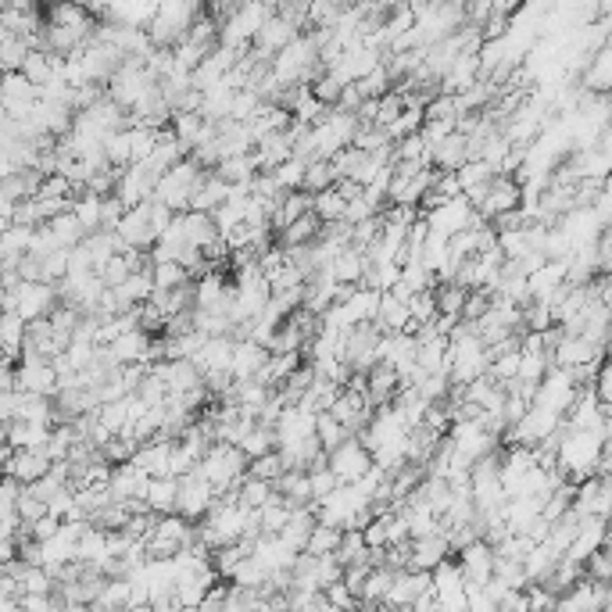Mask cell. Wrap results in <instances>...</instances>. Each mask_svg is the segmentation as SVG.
Segmentation results:
<instances>
[{
  "label": "cell",
  "instance_id": "cell-18",
  "mask_svg": "<svg viewBox=\"0 0 612 612\" xmlns=\"http://www.w3.org/2000/svg\"><path fill=\"white\" fill-rule=\"evenodd\" d=\"M4 469H8V476H15L22 487H33L36 480H43V476L51 473L54 462L47 451H15V459L4 462Z\"/></svg>",
  "mask_w": 612,
  "mask_h": 612
},
{
  "label": "cell",
  "instance_id": "cell-5",
  "mask_svg": "<svg viewBox=\"0 0 612 612\" xmlns=\"http://www.w3.org/2000/svg\"><path fill=\"white\" fill-rule=\"evenodd\" d=\"M219 505V491H215L204 476L190 473L179 480V505H176V516L190 519V523H204L208 512Z\"/></svg>",
  "mask_w": 612,
  "mask_h": 612
},
{
  "label": "cell",
  "instance_id": "cell-8",
  "mask_svg": "<svg viewBox=\"0 0 612 612\" xmlns=\"http://www.w3.org/2000/svg\"><path fill=\"white\" fill-rule=\"evenodd\" d=\"M519 201H523V187H519L512 176H494L491 187H487V197L476 204V212L484 215L487 222H498L505 215L519 212Z\"/></svg>",
  "mask_w": 612,
  "mask_h": 612
},
{
  "label": "cell",
  "instance_id": "cell-29",
  "mask_svg": "<svg viewBox=\"0 0 612 612\" xmlns=\"http://www.w3.org/2000/svg\"><path fill=\"white\" fill-rule=\"evenodd\" d=\"M0 104H40V86L29 83L22 72H4Z\"/></svg>",
  "mask_w": 612,
  "mask_h": 612
},
{
  "label": "cell",
  "instance_id": "cell-14",
  "mask_svg": "<svg viewBox=\"0 0 612 612\" xmlns=\"http://www.w3.org/2000/svg\"><path fill=\"white\" fill-rule=\"evenodd\" d=\"M426 591H434V577H430V573L405 570V573H398V580H394L391 595H387L383 609H391V612L412 609V605H416V598L426 595Z\"/></svg>",
  "mask_w": 612,
  "mask_h": 612
},
{
  "label": "cell",
  "instance_id": "cell-35",
  "mask_svg": "<svg viewBox=\"0 0 612 612\" xmlns=\"http://www.w3.org/2000/svg\"><path fill=\"white\" fill-rule=\"evenodd\" d=\"M315 215L323 219V226H330V222H344V215H348V197L340 194L337 187L315 194Z\"/></svg>",
  "mask_w": 612,
  "mask_h": 612
},
{
  "label": "cell",
  "instance_id": "cell-36",
  "mask_svg": "<svg viewBox=\"0 0 612 612\" xmlns=\"http://www.w3.org/2000/svg\"><path fill=\"white\" fill-rule=\"evenodd\" d=\"M401 283H405L412 294H423V290H437V272L416 258V262H405L401 265Z\"/></svg>",
  "mask_w": 612,
  "mask_h": 612
},
{
  "label": "cell",
  "instance_id": "cell-10",
  "mask_svg": "<svg viewBox=\"0 0 612 612\" xmlns=\"http://www.w3.org/2000/svg\"><path fill=\"white\" fill-rule=\"evenodd\" d=\"M115 233H119L122 244H126L129 251H144V255H151L154 244L162 240V233L154 230V222H151V201L133 208V212H126V219L119 222V230Z\"/></svg>",
  "mask_w": 612,
  "mask_h": 612
},
{
  "label": "cell",
  "instance_id": "cell-2",
  "mask_svg": "<svg viewBox=\"0 0 612 612\" xmlns=\"http://www.w3.org/2000/svg\"><path fill=\"white\" fill-rule=\"evenodd\" d=\"M247 469H251V459H247L237 444H212V451L197 466V476H204L222 498V494L240 491V484L247 480Z\"/></svg>",
  "mask_w": 612,
  "mask_h": 612
},
{
  "label": "cell",
  "instance_id": "cell-53",
  "mask_svg": "<svg viewBox=\"0 0 612 612\" xmlns=\"http://www.w3.org/2000/svg\"><path fill=\"white\" fill-rule=\"evenodd\" d=\"M412 612H441V598H437L434 591H426V595H419V598H416Z\"/></svg>",
  "mask_w": 612,
  "mask_h": 612
},
{
  "label": "cell",
  "instance_id": "cell-37",
  "mask_svg": "<svg viewBox=\"0 0 612 612\" xmlns=\"http://www.w3.org/2000/svg\"><path fill=\"white\" fill-rule=\"evenodd\" d=\"M240 451H244L251 462L265 459V455H272V451H280V444H276V430H269V426H255V430L240 441Z\"/></svg>",
  "mask_w": 612,
  "mask_h": 612
},
{
  "label": "cell",
  "instance_id": "cell-56",
  "mask_svg": "<svg viewBox=\"0 0 612 612\" xmlns=\"http://www.w3.org/2000/svg\"><path fill=\"white\" fill-rule=\"evenodd\" d=\"M609 484H612V473H609Z\"/></svg>",
  "mask_w": 612,
  "mask_h": 612
},
{
  "label": "cell",
  "instance_id": "cell-42",
  "mask_svg": "<svg viewBox=\"0 0 612 612\" xmlns=\"http://www.w3.org/2000/svg\"><path fill=\"white\" fill-rule=\"evenodd\" d=\"M466 301H469V290L459 287V283H441V287H437V308H441V315L462 319Z\"/></svg>",
  "mask_w": 612,
  "mask_h": 612
},
{
  "label": "cell",
  "instance_id": "cell-4",
  "mask_svg": "<svg viewBox=\"0 0 612 612\" xmlns=\"http://www.w3.org/2000/svg\"><path fill=\"white\" fill-rule=\"evenodd\" d=\"M15 380H18V391L36 394V398H58L61 391V376L54 369L51 358L43 355H22L15 366Z\"/></svg>",
  "mask_w": 612,
  "mask_h": 612
},
{
  "label": "cell",
  "instance_id": "cell-44",
  "mask_svg": "<svg viewBox=\"0 0 612 612\" xmlns=\"http://www.w3.org/2000/svg\"><path fill=\"white\" fill-rule=\"evenodd\" d=\"M265 101L255 94V90H240L237 97H233V111H230V122H244V126H251V122L262 115Z\"/></svg>",
  "mask_w": 612,
  "mask_h": 612
},
{
  "label": "cell",
  "instance_id": "cell-43",
  "mask_svg": "<svg viewBox=\"0 0 612 612\" xmlns=\"http://www.w3.org/2000/svg\"><path fill=\"white\" fill-rule=\"evenodd\" d=\"M455 176H459V183H462V194H469V190H476V187H487V183H491L498 172H494L491 165L484 162V158H473V162L462 165Z\"/></svg>",
  "mask_w": 612,
  "mask_h": 612
},
{
  "label": "cell",
  "instance_id": "cell-24",
  "mask_svg": "<svg viewBox=\"0 0 612 612\" xmlns=\"http://www.w3.org/2000/svg\"><path fill=\"white\" fill-rule=\"evenodd\" d=\"M179 505V476H162V480H151V491H147V509L154 516H176Z\"/></svg>",
  "mask_w": 612,
  "mask_h": 612
},
{
  "label": "cell",
  "instance_id": "cell-50",
  "mask_svg": "<svg viewBox=\"0 0 612 612\" xmlns=\"http://www.w3.org/2000/svg\"><path fill=\"white\" fill-rule=\"evenodd\" d=\"M337 187V172H333V162H312L305 176V190L308 194H323V190Z\"/></svg>",
  "mask_w": 612,
  "mask_h": 612
},
{
  "label": "cell",
  "instance_id": "cell-31",
  "mask_svg": "<svg viewBox=\"0 0 612 612\" xmlns=\"http://www.w3.org/2000/svg\"><path fill=\"white\" fill-rule=\"evenodd\" d=\"M47 226H51V233H54V240H58V247H65V251H76V247L86 240V230H83V222L76 219V212L58 215V219H51Z\"/></svg>",
  "mask_w": 612,
  "mask_h": 612
},
{
  "label": "cell",
  "instance_id": "cell-7",
  "mask_svg": "<svg viewBox=\"0 0 612 612\" xmlns=\"http://www.w3.org/2000/svg\"><path fill=\"white\" fill-rule=\"evenodd\" d=\"M408 434H412V426H408V419L401 416L398 408L387 405V408H376L373 423L366 426V434L358 437V441L366 444L369 451H380L387 448V444H398V441H408Z\"/></svg>",
  "mask_w": 612,
  "mask_h": 612
},
{
  "label": "cell",
  "instance_id": "cell-22",
  "mask_svg": "<svg viewBox=\"0 0 612 612\" xmlns=\"http://www.w3.org/2000/svg\"><path fill=\"white\" fill-rule=\"evenodd\" d=\"M255 154H258V165H262V172H276L280 165H287L290 158H294V136H290V133L265 136V140H258Z\"/></svg>",
  "mask_w": 612,
  "mask_h": 612
},
{
  "label": "cell",
  "instance_id": "cell-48",
  "mask_svg": "<svg viewBox=\"0 0 612 612\" xmlns=\"http://www.w3.org/2000/svg\"><path fill=\"white\" fill-rule=\"evenodd\" d=\"M247 473L255 476V480H265V484H280L283 476H287V462H283L280 451H272V455H265V459L251 462V469H247Z\"/></svg>",
  "mask_w": 612,
  "mask_h": 612
},
{
  "label": "cell",
  "instance_id": "cell-17",
  "mask_svg": "<svg viewBox=\"0 0 612 612\" xmlns=\"http://www.w3.org/2000/svg\"><path fill=\"white\" fill-rule=\"evenodd\" d=\"M451 559V544L444 534L437 537H419V541H412V559H408V570L416 573H434L441 562Z\"/></svg>",
  "mask_w": 612,
  "mask_h": 612
},
{
  "label": "cell",
  "instance_id": "cell-40",
  "mask_svg": "<svg viewBox=\"0 0 612 612\" xmlns=\"http://www.w3.org/2000/svg\"><path fill=\"white\" fill-rule=\"evenodd\" d=\"M340 544H344V530L319 523V527H315V534H312V541H308L305 555H315V559H323V555H337Z\"/></svg>",
  "mask_w": 612,
  "mask_h": 612
},
{
  "label": "cell",
  "instance_id": "cell-25",
  "mask_svg": "<svg viewBox=\"0 0 612 612\" xmlns=\"http://www.w3.org/2000/svg\"><path fill=\"white\" fill-rule=\"evenodd\" d=\"M466 162H469V136H462V133L448 136V140L434 151L437 172H459Z\"/></svg>",
  "mask_w": 612,
  "mask_h": 612
},
{
  "label": "cell",
  "instance_id": "cell-23",
  "mask_svg": "<svg viewBox=\"0 0 612 612\" xmlns=\"http://www.w3.org/2000/svg\"><path fill=\"white\" fill-rule=\"evenodd\" d=\"M151 340H154L151 333L133 330V333H122L108 351L119 366H140V362H147V355H151Z\"/></svg>",
  "mask_w": 612,
  "mask_h": 612
},
{
  "label": "cell",
  "instance_id": "cell-52",
  "mask_svg": "<svg viewBox=\"0 0 612 612\" xmlns=\"http://www.w3.org/2000/svg\"><path fill=\"white\" fill-rule=\"evenodd\" d=\"M308 480H312V505L326 502V498H330V494L340 487V480L333 476L330 466H326V469H312V473H308Z\"/></svg>",
  "mask_w": 612,
  "mask_h": 612
},
{
  "label": "cell",
  "instance_id": "cell-55",
  "mask_svg": "<svg viewBox=\"0 0 612 612\" xmlns=\"http://www.w3.org/2000/svg\"><path fill=\"white\" fill-rule=\"evenodd\" d=\"M176 612H201V609H176Z\"/></svg>",
  "mask_w": 612,
  "mask_h": 612
},
{
  "label": "cell",
  "instance_id": "cell-49",
  "mask_svg": "<svg viewBox=\"0 0 612 612\" xmlns=\"http://www.w3.org/2000/svg\"><path fill=\"white\" fill-rule=\"evenodd\" d=\"M587 86H595V90H612V43L602 47L587 68Z\"/></svg>",
  "mask_w": 612,
  "mask_h": 612
},
{
  "label": "cell",
  "instance_id": "cell-30",
  "mask_svg": "<svg viewBox=\"0 0 612 612\" xmlns=\"http://www.w3.org/2000/svg\"><path fill=\"white\" fill-rule=\"evenodd\" d=\"M215 176L226 179L230 187H240V183H251L255 176H262V165H258V154H244V158H230L215 169Z\"/></svg>",
  "mask_w": 612,
  "mask_h": 612
},
{
  "label": "cell",
  "instance_id": "cell-12",
  "mask_svg": "<svg viewBox=\"0 0 612 612\" xmlns=\"http://www.w3.org/2000/svg\"><path fill=\"white\" fill-rule=\"evenodd\" d=\"M315 426H319V412H312L305 405H287L280 423L272 426V430H276V444L280 448H294V444L315 437Z\"/></svg>",
  "mask_w": 612,
  "mask_h": 612
},
{
  "label": "cell",
  "instance_id": "cell-9",
  "mask_svg": "<svg viewBox=\"0 0 612 612\" xmlns=\"http://www.w3.org/2000/svg\"><path fill=\"white\" fill-rule=\"evenodd\" d=\"M15 312L26 319V323H40V319H51L58 312V287L54 283H22V290H15Z\"/></svg>",
  "mask_w": 612,
  "mask_h": 612
},
{
  "label": "cell",
  "instance_id": "cell-15",
  "mask_svg": "<svg viewBox=\"0 0 612 612\" xmlns=\"http://www.w3.org/2000/svg\"><path fill=\"white\" fill-rule=\"evenodd\" d=\"M179 230V237L187 240V247H194V251H208V247L219 240V230H215L212 215H201V212H183L176 215V222H172Z\"/></svg>",
  "mask_w": 612,
  "mask_h": 612
},
{
  "label": "cell",
  "instance_id": "cell-19",
  "mask_svg": "<svg viewBox=\"0 0 612 612\" xmlns=\"http://www.w3.org/2000/svg\"><path fill=\"white\" fill-rule=\"evenodd\" d=\"M51 437H54L51 426L26 423V419H15V423L4 426V444H11L18 451H47Z\"/></svg>",
  "mask_w": 612,
  "mask_h": 612
},
{
  "label": "cell",
  "instance_id": "cell-38",
  "mask_svg": "<svg viewBox=\"0 0 612 612\" xmlns=\"http://www.w3.org/2000/svg\"><path fill=\"white\" fill-rule=\"evenodd\" d=\"M151 272H154V287H158V294H169V290L190 287V283H194V276H190L179 262H162V265H154Z\"/></svg>",
  "mask_w": 612,
  "mask_h": 612
},
{
  "label": "cell",
  "instance_id": "cell-28",
  "mask_svg": "<svg viewBox=\"0 0 612 612\" xmlns=\"http://www.w3.org/2000/svg\"><path fill=\"white\" fill-rule=\"evenodd\" d=\"M376 326H380L383 333H408V326H412V312H408L405 301H398L394 294H383Z\"/></svg>",
  "mask_w": 612,
  "mask_h": 612
},
{
  "label": "cell",
  "instance_id": "cell-1",
  "mask_svg": "<svg viewBox=\"0 0 612 612\" xmlns=\"http://www.w3.org/2000/svg\"><path fill=\"white\" fill-rule=\"evenodd\" d=\"M247 537V519L240 509V491L222 494L219 505L208 512L204 523H197V541L208 548V552H219V548H230Z\"/></svg>",
  "mask_w": 612,
  "mask_h": 612
},
{
  "label": "cell",
  "instance_id": "cell-47",
  "mask_svg": "<svg viewBox=\"0 0 612 612\" xmlns=\"http://www.w3.org/2000/svg\"><path fill=\"white\" fill-rule=\"evenodd\" d=\"M272 176H276L280 190H287V194H298V190H305L308 162H301V158H290V162H287V165H280V169L272 172Z\"/></svg>",
  "mask_w": 612,
  "mask_h": 612
},
{
  "label": "cell",
  "instance_id": "cell-26",
  "mask_svg": "<svg viewBox=\"0 0 612 612\" xmlns=\"http://www.w3.org/2000/svg\"><path fill=\"white\" fill-rule=\"evenodd\" d=\"M319 237H323V219L315 212H308L305 219L294 222L287 233H280V247H287V251H294V247H312Z\"/></svg>",
  "mask_w": 612,
  "mask_h": 612
},
{
  "label": "cell",
  "instance_id": "cell-13",
  "mask_svg": "<svg viewBox=\"0 0 612 612\" xmlns=\"http://www.w3.org/2000/svg\"><path fill=\"white\" fill-rule=\"evenodd\" d=\"M459 566H462V573H466L469 584L487 587L494 577V566H498V552H494V544H487L484 537H480V541H473L469 548L459 552Z\"/></svg>",
  "mask_w": 612,
  "mask_h": 612
},
{
  "label": "cell",
  "instance_id": "cell-3",
  "mask_svg": "<svg viewBox=\"0 0 612 612\" xmlns=\"http://www.w3.org/2000/svg\"><path fill=\"white\" fill-rule=\"evenodd\" d=\"M204 15V8L197 4H187V0H165L162 8H158V18L151 22V43L158 51H176L179 43L187 40L194 22Z\"/></svg>",
  "mask_w": 612,
  "mask_h": 612
},
{
  "label": "cell",
  "instance_id": "cell-51",
  "mask_svg": "<svg viewBox=\"0 0 612 612\" xmlns=\"http://www.w3.org/2000/svg\"><path fill=\"white\" fill-rule=\"evenodd\" d=\"M344 90H348V86L340 83L337 76H330V72H326V76H319V79L312 83V94L319 97V101H323L326 108H337L340 97H344Z\"/></svg>",
  "mask_w": 612,
  "mask_h": 612
},
{
  "label": "cell",
  "instance_id": "cell-6",
  "mask_svg": "<svg viewBox=\"0 0 612 612\" xmlns=\"http://www.w3.org/2000/svg\"><path fill=\"white\" fill-rule=\"evenodd\" d=\"M373 466H376L373 451L358 441V437H348V441L340 444V448L330 455V469H333V476H337L340 484H358L362 476L373 473Z\"/></svg>",
  "mask_w": 612,
  "mask_h": 612
},
{
  "label": "cell",
  "instance_id": "cell-16",
  "mask_svg": "<svg viewBox=\"0 0 612 612\" xmlns=\"http://www.w3.org/2000/svg\"><path fill=\"white\" fill-rule=\"evenodd\" d=\"M233 351H237V340L233 337H208V344H204L194 362L204 376L233 373Z\"/></svg>",
  "mask_w": 612,
  "mask_h": 612
},
{
  "label": "cell",
  "instance_id": "cell-39",
  "mask_svg": "<svg viewBox=\"0 0 612 612\" xmlns=\"http://www.w3.org/2000/svg\"><path fill=\"white\" fill-rule=\"evenodd\" d=\"M272 498H276V484H265V480H255L247 473V480L240 484V505L244 509H265Z\"/></svg>",
  "mask_w": 612,
  "mask_h": 612
},
{
  "label": "cell",
  "instance_id": "cell-41",
  "mask_svg": "<svg viewBox=\"0 0 612 612\" xmlns=\"http://www.w3.org/2000/svg\"><path fill=\"white\" fill-rule=\"evenodd\" d=\"M369 544H366V534H355V530H344V544H340V566L348 570V566H358V562H369Z\"/></svg>",
  "mask_w": 612,
  "mask_h": 612
},
{
  "label": "cell",
  "instance_id": "cell-54",
  "mask_svg": "<svg viewBox=\"0 0 612 612\" xmlns=\"http://www.w3.org/2000/svg\"><path fill=\"white\" fill-rule=\"evenodd\" d=\"M129 612H154V605H140V609H129Z\"/></svg>",
  "mask_w": 612,
  "mask_h": 612
},
{
  "label": "cell",
  "instance_id": "cell-32",
  "mask_svg": "<svg viewBox=\"0 0 612 612\" xmlns=\"http://www.w3.org/2000/svg\"><path fill=\"white\" fill-rule=\"evenodd\" d=\"M294 509H298V505L287 502L283 494H276V498H272V502L262 509V530H265V534H269V537H280L283 530H287V523H290V516H294Z\"/></svg>",
  "mask_w": 612,
  "mask_h": 612
},
{
  "label": "cell",
  "instance_id": "cell-21",
  "mask_svg": "<svg viewBox=\"0 0 612 612\" xmlns=\"http://www.w3.org/2000/svg\"><path fill=\"white\" fill-rule=\"evenodd\" d=\"M269 362V348L258 344V340H237V351H233V380H255L258 373Z\"/></svg>",
  "mask_w": 612,
  "mask_h": 612
},
{
  "label": "cell",
  "instance_id": "cell-20",
  "mask_svg": "<svg viewBox=\"0 0 612 612\" xmlns=\"http://www.w3.org/2000/svg\"><path fill=\"white\" fill-rule=\"evenodd\" d=\"M172 451H176V441H151V444H144V448L136 451V459H133V466H140L144 469L151 480H162V476H172Z\"/></svg>",
  "mask_w": 612,
  "mask_h": 612
},
{
  "label": "cell",
  "instance_id": "cell-45",
  "mask_svg": "<svg viewBox=\"0 0 612 612\" xmlns=\"http://www.w3.org/2000/svg\"><path fill=\"white\" fill-rule=\"evenodd\" d=\"M315 437H319V444H323L326 455H333L340 444L348 441V430H344V423H337L330 412H323V416H319V426H315Z\"/></svg>",
  "mask_w": 612,
  "mask_h": 612
},
{
  "label": "cell",
  "instance_id": "cell-27",
  "mask_svg": "<svg viewBox=\"0 0 612 612\" xmlns=\"http://www.w3.org/2000/svg\"><path fill=\"white\" fill-rule=\"evenodd\" d=\"M434 595L437 598H451V595H462L466 591V573H462V566H459V559H448V562H441L434 573Z\"/></svg>",
  "mask_w": 612,
  "mask_h": 612
},
{
  "label": "cell",
  "instance_id": "cell-33",
  "mask_svg": "<svg viewBox=\"0 0 612 612\" xmlns=\"http://www.w3.org/2000/svg\"><path fill=\"white\" fill-rule=\"evenodd\" d=\"M104 158H108L111 169H129L133 165V133L129 129H119L104 140Z\"/></svg>",
  "mask_w": 612,
  "mask_h": 612
},
{
  "label": "cell",
  "instance_id": "cell-11",
  "mask_svg": "<svg viewBox=\"0 0 612 612\" xmlns=\"http://www.w3.org/2000/svg\"><path fill=\"white\" fill-rule=\"evenodd\" d=\"M108 491H111V502H115V505H133V502H144L147 505L151 476H147L140 466H133V462H126V466L111 469Z\"/></svg>",
  "mask_w": 612,
  "mask_h": 612
},
{
  "label": "cell",
  "instance_id": "cell-46",
  "mask_svg": "<svg viewBox=\"0 0 612 612\" xmlns=\"http://www.w3.org/2000/svg\"><path fill=\"white\" fill-rule=\"evenodd\" d=\"M408 312H412V323L416 326H434L441 308H437V290H423L416 298L408 301Z\"/></svg>",
  "mask_w": 612,
  "mask_h": 612
},
{
  "label": "cell",
  "instance_id": "cell-34",
  "mask_svg": "<svg viewBox=\"0 0 612 612\" xmlns=\"http://www.w3.org/2000/svg\"><path fill=\"white\" fill-rule=\"evenodd\" d=\"M230 584L233 587H247V591H265V587H269V570H265L262 562L251 555V559H244L237 570H233Z\"/></svg>",
  "mask_w": 612,
  "mask_h": 612
}]
</instances>
